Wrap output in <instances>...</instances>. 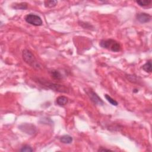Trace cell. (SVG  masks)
I'll return each instance as SVG.
<instances>
[{"mask_svg": "<svg viewBox=\"0 0 152 152\" xmlns=\"http://www.w3.org/2000/svg\"><path fill=\"white\" fill-rule=\"evenodd\" d=\"M35 81H37L39 84L47 87L48 88H49V89H51L55 92L64 93H68L69 92V88L64 85L50 83V82H49L48 81L42 79H37L35 80Z\"/></svg>", "mask_w": 152, "mask_h": 152, "instance_id": "6da1fadb", "label": "cell"}, {"mask_svg": "<svg viewBox=\"0 0 152 152\" xmlns=\"http://www.w3.org/2000/svg\"><path fill=\"white\" fill-rule=\"evenodd\" d=\"M22 58L23 61L29 66L36 69H41L42 66L37 61L35 56L29 49H24L22 52Z\"/></svg>", "mask_w": 152, "mask_h": 152, "instance_id": "7a4b0ae2", "label": "cell"}, {"mask_svg": "<svg viewBox=\"0 0 152 152\" xmlns=\"http://www.w3.org/2000/svg\"><path fill=\"white\" fill-rule=\"evenodd\" d=\"M99 45L104 49L111 50L114 52H119L121 50V46L120 43L117 41L112 39L102 40L99 43Z\"/></svg>", "mask_w": 152, "mask_h": 152, "instance_id": "3957f363", "label": "cell"}, {"mask_svg": "<svg viewBox=\"0 0 152 152\" xmlns=\"http://www.w3.org/2000/svg\"><path fill=\"white\" fill-rule=\"evenodd\" d=\"M24 20L28 23L35 26H40L43 24L42 18L35 14H27L24 17Z\"/></svg>", "mask_w": 152, "mask_h": 152, "instance_id": "277c9868", "label": "cell"}, {"mask_svg": "<svg viewBox=\"0 0 152 152\" xmlns=\"http://www.w3.org/2000/svg\"><path fill=\"white\" fill-rule=\"evenodd\" d=\"M85 92L94 105L99 106H102L104 105V102L102 99L98 96L96 93H95L90 88H86V89H85Z\"/></svg>", "mask_w": 152, "mask_h": 152, "instance_id": "5b68a950", "label": "cell"}, {"mask_svg": "<svg viewBox=\"0 0 152 152\" xmlns=\"http://www.w3.org/2000/svg\"><path fill=\"white\" fill-rule=\"evenodd\" d=\"M18 128L22 131L29 135H33L36 132V126L30 123H24L18 126Z\"/></svg>", "mask_w": 152, "mask_h": 152, "instance_id": "8992f818", "label": "cell"}, {"mask_svg": "<svg viewBox=\"0 0 152 152\" xmlns=\"http://www.w3.org/2000/svg\"><path fill=\"white\" fill-rule=\"evenodd\" d=\"M137 20L141 23H147L150 22L151 19V16L147 13L145 12H141L137 14Z\"/></svg>", "mask_w": 152, "mask_h": 152, "instance_id": "52a82bcc", "label": "cell"}, {"mask_svg": "<svg viewBox=\"0 0 152 152\" xmlns=\"http://www.w3.org/2000/svg\"><path fill=\"white\" fill-rule=\"evenodd\" d=\"M68 103V98L64 96H60L57 98L56 99V104L60 106H65Z\"/></svg>", "mask_w": 152, "mask_h": 152, "instance_id": "ba28073f", "label": "cell"}, {"mask_svg": "<svg viewBox=\"0 0 152 152\" xmlns=\"http://www.w3.org/2000/svg\"><path fill=\"white\" fill-rule=\"evenodd\" d=\"M50 74L51 75V77L56 80H61L63 79V76L62 74L57 69H52V70L50 71Z\"/></svg>", "mask_w": 152, "mask_h": 152, "instance_id": "9c48e42d", "label": "cell"}, {"mask_svg": "<svg viewBox=\"0 0 152 152\" xmlns=\"http://www.w3.org/2000/svg\"><path fill=\"white\" fill-rule=\"evenodd\" d=\"M28 3H14L12 5V8L16 10H26L28 7Z\"/></svg>", "mask_w": 152, "mask_h": 152, "instance_id": "30bf717a", "label": "cell"}, {"mask_svg": "<svg viewBox=\"0 0 152 152\" xmlns=\"http://www.w3.org/2000/svg\"><path fill=\"white\" fill-rule=\"evenodd\" d=\"M60 140L61 143L64 144H71L73 142V137L69 135H64L60 137Z\"/></svg>", "mask_w": 152, "mask_h": 152, "instance_id": "8fae6325", "label": "cell"}, {"mask_svg": "<svg viewBox=\"0 0 152 152\" xmlns=\"http://www.w3.org/2000/svg\"><path fill=\"white\" fill-rule=\"evenodd\" d=\"M58 4V1L55 0H49V1H44V5L47 8H52L55 7Z\"/></svg>", "mask_w": 152, "mask_h": 152, "instance_id": "7c38bea8", "label": "cell"}, {"mask_svg": "<svg viewBox=\"0 0 152 152\" xmlns=\"http://www.w3.org/2000/svg\"><path fill=\"white\" fill-rule=\"evenodd\" d=\"M151 61L149 60L145 64L142 66V68L144 71L150 73L151 72Z\"/></svg>", "mask_w": 152, "mask_h": 152, "instance_id": "4fadbf2b", "label": "cell"}, {"mask_svg": "<svg viewBox=\"0 0 152 152\" xmlns=\"http://www.w3.org/2000/svg\"><path fill=\"white\" fill-rule=\"evenodd\" d=\"M105 97L107 101H108V102H109L111 105H113V106H118V103L117 102V101H116L115 100H114L113 98H112L109 96V95L106 94H105Z\"/></svg>", "mask_w": 152, "mask_h": 152, "instance_id": "5bb4252c", "label": "cell"}, {"mask_svg": "<svg viewBox=\"0 0 152 152\" xmlns=\"http://www.w3.org/2000/svg\"><path fill=\"white\" fill-rule=\"evenodd\" d=\"M137 4L141 6V7H147L151 3V1L150 0H144V1H137Z\"/></svg>", "mask_w": 152, "mask_h": 152, "instance_id": "9a60e30c", "label": "cell"}, {"mask_svg": "<svg viewBox=\"0 0 152 152\" xmlns=\"http://www.w3.org/2000/svg\"><path fill=\"white\" fill-rule=\"evenodd\" d=\"M20 151L22 152H31L33 151V149L29 145H24L21 148Z\"/></svg>", "mask_w": 152, "mask_h": 152, "instance_id": "2e32d148", "label": "cell"}, {"mask_svg": "<svg viewBox=\"0 0 152 152\" xmlns=\"http://www.w3.org/2000/svg\"><path fill=\"white\" fill-rule=\"evenodd\" d=\"M80 25H85V26H84V27H83V28H84V29H90L92 28H93V26H92L91 24H87V23L83 22H80Z\"/></svg>", "mask_w": 152, "mask_h": 152, "instance_id": "e0dca14e", "label": "cell"}, {"mask_svg": "<svg viewBox=\"0 0 152 152\" xmlns=\"http://www.w3.org/2000/svg\"><path fill=\"white\" fill-rule=\"evenodd\" d=\"M112 151L110 149H104V147H100L99 150L98 151Z\"/></svg>", "mask_w": 152, "mask_h": 152, "instance_id": "ac0fdd59", "label": "cell"}]
</instances>
